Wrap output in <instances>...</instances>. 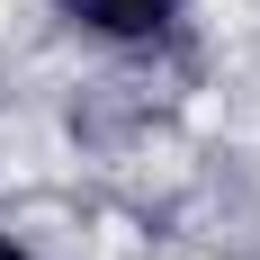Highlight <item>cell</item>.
Instances as JSON below:
<instances>
[{"instance_id": "6da1fadb", "label": "cell", "mask_w": 260, "mask_h": 260, "mask_svg": "<svg viewBox=\"0 0 260 260\" xmlns=\"http://www.w3.org/2000/svg\"><path fill=\"white\" fill-rule=\"evenodd\" d=\"M72 9H81L90 27H108V36H153L180 0H72Z\"/></svg>"}, {"instance_id": "7a4b0ae2", "label": "cell", "mask_w": 260, "mask_h": 260, "mask_svg": "<svg viewBox=\"0 0 260 260\" xmlns=\"http://www.w3.org/2000/svg\"><path fill=\"white\" fill-rule=\"evenodd\" d=\"M0 260H27V251H18V242H9V234H0Z\"/></svg>"}]
</instances>
